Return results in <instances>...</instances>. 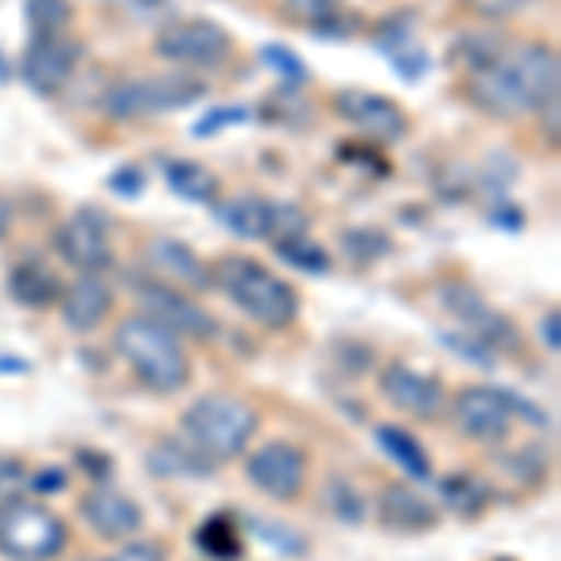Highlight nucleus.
Masks as SVG:
<instances>
[{"label":"nucleus","instance_id":"obj_38","mask_svg":"<svg viewBox=\"0 0 561 561\" xmlns=\"http://www.w3.org/2000/svg\"><path fill=\"white\" fill-rule=\"evenodd\" d=\"M333 356H337V370L348 378H364L370 364H375V352L367 345H359V341H348V337H341L337 345H333Z\"/></svg>","mask_w":561,"mask_h":561},{"label":"nucleus","instance_id":"obj_8","mask_svg":"<svg viewBox=\"0 0 561 561\" xmlns=\"http://www.w3.org/2000/svg\"><path fill=\"white\" fill-rule=\"evenodd\" d=\"M150 53L165 65H173L180 71H217L232 60L237 42L214 20H176L165 23L161 31H153Z\"/></svg>","mask_w":561,"mask_h":561},{"label":"nucleus","instance_id":"obj_30","mask_svg":"<svg viewBox=\"0 0 561 561\" xmlns=\"http://www.w3.org/2000/svg\"><path fill=\"white\" fill-rule=\"evenodd\" d=\"M124 23L131 26H150V31H161L165 23L176 20V4L173 0H105Z\"/></svg>","mask_w":561,"mask_h":561},{"label":"nucleus","instance_id":"obj_28","mask_svg":"<svg viewBox=\"0 0 561 561\" xmlns=\"http://www.w3.org/2000/svg\"><path fill=\"white\" fill-rule=\"evenodd\" d=\"M378 45L389 53V60H393V68L401 71V79L420 83V79L427 76V68H431L427 49H423V45L415 42L404 26H397V34H389V38H378Z\"/></svg>","mask_w":561,"mask_h":561},{"label":"nucleus","instance_id":"obj_44","mask_svg":"<svg viewBox=\"0 0 561 561\" xmlns=\"http://www.w3.org/2000/svg\"><path fill=\"white\" fill-rule=\"evenodd\" d=\"M539 337H542V345H547L550 352H558V348H561V311H558V307H550V311L542 314Z\"/></svg>","mask_w":561,"mask_h":561},{"label":"nucleus","instance_id":"obj_40","mask_svg":"<svg viewBox=\"0 0 561 561\" xmlns=\"http://www.w3.org/2000/svg\"><path fill=\"white\" fill-rule=\"evenodd\" d=\"M26 479H31V472H26V465L20 457H0V502L20 494L26 486Z\"/></svg>","mask_w":561,"mask_h":561},{"label":"nucleus","instance_id":"obj_26","mask_svg":"<svg viewBox=\"0 0 561 561\" xmlns=\"http://www.w3.org/2000/svg\"><path fill=\"white\" fill-rule=\"evenodd\" d=\"M345 0H280V20L311 34H345Z\"/></svg>","mask_w":561,"mask_h":561},{"label":"nucleus","instance_id":"obj_46","mask_svg":"<svg viewBox=\"0 0 561 561\" xmlns=\"http://www.w3.org/2000/svg\"><path fill=\"white\" fill-rule=\"evenodd\" d=\"M76 561H105V558H76Z\"/></svg>","mask_w":561,"mask_h":561},{"label":"nucleus","instance_id":"obj_10","mask_svg":"<svg viewBox=\"0 0 561 561\" xmlns=\"http://www.w3.org/2000/svg\"><path fill=\"white\" fill-rule=\"evenodd\" d=\"M307 472H311V457H307L304 446H296L288 438L262 442V446L248 449V457H243V479L259 494H266L270 502L280 505L300 502Z\"/></svg>","mask_w":561,"mask_h":561},{"label":"nucleus","instance_id":"obj_39","mask_svg":"<svg viewBox=\"0 0 561 561\" xmlns=\"http://www.w3.org/2000/svg\"><path fill=\"white\" fill-rule=\"evenodd\" d=\"M105 561H169L165 542H153V539H124L116 542V550Z\"/></svg>","mask_w":561,"mask_h":561},{"label":"nucleus","instance_id":"obj_9","mask_svg":"<svg viewBox=\"0 0 561 561\" xmlns=\"http://www.w3.org/2000/svg\"><path fill=\"white\" fill-rule=\"evenodd\" d=\"M135 304L142 314H150L153 322H161L165 330H173L180 341H198V345H210L217 337V319L195 300L192 293L176 285H165L158 277H135L131 280Z\"/></svg>","mask_w":561,"mask_h":561},{"label":"nucleus","instance_id":"obj_47","mask_svg":"<svg viewBox=\"0 0 561 561\" xmlns=\"http://www.w3.org/2000/svg\"><path fill=\"white\" fill-rule=\"evenodd\" d=\"M502 561H505V558H502Z\"/></svg>","mask_w":561,"mask_h":561},{"label":"nucleus","instance_id":"obj_3","mask_svg":"<svg viewBox=\"0 0 561 561\" xmlns=\"http://www.w3.org/2000/svg\"><path fill=\"white\" fill-rule=\"evenodd\" d=\"M113 348L131 367L135 382L158 397H173L192 382V356L184 341L150 314H124L113 330Z\"/></svg>","mask_w":561,"mask_h":561},{"label":"nucleus","instance_id":"obj_19","mask_svg":"<svg viewBox=\"0 0 561 561\" xmlns=\"http://www.w3.org/2000/svg\"><path fill=\"white\" fill-rule=\"evenodd\" d=\"M60 322L71 333H94L98 325L108 322L116 311V288L108 285L105 274H76L60 293Z\"/></svg>","mask_w":561,"mask_h":561},{"label":"nucleus","instance_id":"obj_20","mask_svg":"<svg viewBox=\"0 0 561 561\" xmlns=\"http://www.w3.org/2000/svg\"><path fill=\"white\" fill-rule=\"evenodd\" d=\"M68 280L57 274L45 259H20L8 270V296L26 311H45L57 307Z\"/></svg>","mask_w":561,"mask_h":561},{"label":"nucleus","instance_id":"obj_11","mask_svg":"<svg viewBox=\"0 0 561 561\" xmlns=\"http://www.w3.org/2000/svg\"><path fill=\"white\" fill-rule=\"evenodd\" d=\"M449 412L460 431V438L476 442V446H502L513 434V401L510 389L483 386V382H468L457 393H449Z\"/></svg>","mask_w":561,"mask_h":561},{"label":"nucleus","instance_id":"obj_21","mask_svg":"<svg viewBox=\"0 0 561 561\" xmlns=\"http://www.w3.org/2000/svg\"><path fill=\"white\" fill-rule=\"evenodd\" d=\"M214 214L221 229H229L240 240H270V229H274V203L262 195H221L214 203Z\"/></svg>","mask_w":561,"mask_h":561},{"label":"nucleus","instance_id":"obj_33","mask_svg":"<svg viewBox=\"0 0 561 561\" xmlns=\"http://www.w3.org/2000/svg\"><path fill=\"white\" fill-rule=\"evenodd\" d=\"M325 510H330L341 524H364L367 520L364 494H359L356 486L341 476H333L330 483H325Z\"/></svg>","mask_w":561,"mask_h":561},{"label":"nucleus","instance_id":"obj_2","mask_svg":"<svg viewBox=\"0 0 561 561\" xmlns=\"http://www.w3.org/2000/svg\"><path fill=\"white\" fill-rule=\"evenodd\" d=\"M210 277L217 293L237 307L243 319H251L262 330L285 333L300 322V288L274 274L266 262L251 255H221L217 262H210Z\"/></svg>","mask_w":561,"mask_h":561},{"label":"nucleus","instance_id":"obj_23","mask_svg":"<svg viewBox=\"0 0 561 561\" xmlns=\"http://www.w3.org/2000/svg\"><path fill=\"white\" fill-rule=\"evenodd\" d=\"M438 502L460 520H479L494 505V486L476 472H449L438 479Z\"/></svg>","mask_w":561,"mask_h":561},{"label":"nucleus","instance_id":"obj_45","mask_svg":"<svg viewBox=\"0 0 561 561\" xmlns=\"http://www.w3.org/2000/svg\"><path fill=\"white\" fill-rule=\"evenodd\" d=\"M12 79V68H8V60H0V83H8Z\"/></svg>","mask_w":561,"mask_h":561},{"label":"nucleus","instance_id":"obj_16","mask_svg":"<svg viewBox=\"0 0 561 561\" xmlns=\"http://www.w3.org/2000/svg\"><path fill=\"white\" fill-rule=\"evenodd\" d=\"M79 520L105 542L135 539L147 524V513L131 494L116 491L113 483H94L79 497Z\"/></svg>","mask_w":561,"mask_h":561},{"label":"nucleus","instance_id":"obj_37","mask_svg":"<svg viewBox=\"0 0 561 561\" xmlns=\"http://www.w3.org/2000/svg\"><path fill=\"white\" fill-rule=\"evenodd\" d=\"M251 108L243 105H217L210 113L203 116V121L195 124V139H210V135H221L225 128H232V124H248L251 121Z\"/></svg>","mask_w":561,"mask_h":561},{"label":"nucleus","instance_id":"obj_29","mask_svg":"<svg viewBox=\"0 0 561 561\" xmlns=\"http://www.w3.org/2000/svg\"><path fill=\"white\" fill-rule=\"evenodd\" d=\"M150 468L158 476H206L210 472V460H203L192 446H180V442H161L158 449H150Z\"/></svg>","mask_w":561,"mask_h":561},{"label":"nucleus","instance_id":"obj_31","mask_svg":"<svg viewBox=\"0 0 561 561\" xmlns=\"http://www.w3.org/2000/svg\"><path fill=\"white\" fill-rule=\"evenodd\" d=\"M277 255L288 262V266L304 270V274H330L333 270V255L322 248V243H314L311 237H296V240H280L274 243Z\"/></svg>","mask_w":561,"mask_h":561},{"label":"nucleus","instance_id":"obj_17","mask_svg":"<svg viewBox=\"0 0 561 561\" xmlns=\"http://www.w3.org/2000/svg\"><path fill=\"white\" fill-rule=\"evenodd\" d=\"M378 524L393 536H427L442 524V510L412 483H386L375 502Z\"/></svg>","mask_w":561,"mask_h":561},{"label":"nucleus","instance_id":"obj_6","mask_svg":"<svg viewBox=\"0 0 561 561\" xmlns=\"http://www.w3.org/2000/svg\"><path fill=\"white\" fill-rule=\"evenodd\" d=\"M71 531L38 497L12 494L0 502V558L8 561H57L68 550Z\"/></svg>","mask_w":561,"mask_h":561},{"label":"nucleus","instance_id":"obj_18","mask_svg":"<svg viewBox=\"0 0 561 561\" xmlns=\"http://www.w3.org/2000/svg\"><path fill=\"white\" fill-rule=\"evenodd\" d=\"M147 266H150V277L165 280V285H176L192 296H203L214 288V277H210V262H203L187 248L184 240H173V237H153L147 240Z\"/></svg>","mask_w":561,"mask_h":561},{"label":"nucleus","instance_id":"obj_24","mask_svg":"<svg viewBox=\"0 0 561 561\" xmlns=\"http://www.w3.org/2000/svg\"><path fill=\"white\" fill-rule=\"evenodd\" d=\"M165 184L176 198H187V203H198V206H214L217 198L225 195L214 169H206L203 161H187V158L165 161Z\"/></svg>","mask_w":561,"mask_h":561},{"label":"nucleus","instance_id":"obj_4","mask_svg":"<svg viewBox=\"0 0 561 561\" xmlns=\"http://www.w3.org/2000/svg\"><path fill=\"white\" fill-rule=\"evenodd\" d=\"M262 415L251 401L232 393H206L180 412V434L203 460L225 465L248 454L251 438L259 434Z\"/></svg>","mask_w":561,"mask_h":561},{"label":"nucleus","instance_id":"obj_35","mask_svg":"<svg viewBox=\"0 0 561 561\" xmlns=\"http://www.w3.org/2000/svg\"><path fill=\"white\" fill-rule=\"evenodd\" d=\"M259 57L277 71L280 83H285L288 90H300V87L311 83V68L304 65V57H296L293 49H285V45H262Z\"/></svg>","mask_w":561,"mask_h":561},{"label":"nucleus","instance_id":"obj_34","mask_svg":"<svg viewBox=\"0 0 561 561\" xmlns=\"http://www.w3.org/2000/svg\"><path fill=\"white\" fill-rule=\"evenodd\" d=\"M248 528L255 531L266 547H274V554H285V558H304L307 554V539L300 536V531L285 528V524H274L266 517H248Z\"/></svg>","mask_w":561,"mask_h":561},{"label":"nucleus","instance_id":"obj_32","mask_svg":"<svg viewBox=\"0 0 561 561\" xmlns=\"http://www.w3.org/2000/svg\"><path fill=\"white\" fill-rule=\"evenodd\" d=\"M389 251H393V243L378 229H348L345 237H341V255L352 259L356 266H375Z\"/></svg>","mask_w":561,"mask_h":561},{"label":"nucleus","instance_id":"obj_42","mask_svg":"<svg viewBox=\"0 0 561 561\" xmlns=\"http://www.w3.org/2000/svg\"><path fill=\"white\" fill-rule=\"evenodd\" d=\"M76 460H79V468H87V472L94 476V483H108V476H113L108 454H98V449H79Z\"/></svg>","mask_w":561,"mask_h":561},{"label":"nucleus","instance_id":"obj_12","mask_svg":"<svg viewBox=\"0 0 561 561\" xmlns=\"http://www.w3.org/2000/svg\"><path fill=\"white\" fill-rule=\"evenodd\" d=\"M378 393L393 412L420 423H438L449 412V386L438 375H423L401 359L378 370Z\"/></svg>","mask_w":561,"mask_h":561},{"label":"nucleus","instance_id":"obj_41","mask_svg":"<svg viewBox=\"0 0 561 561\" xmlns=\"http://www.w3.org/2000/svg\"><path fill=\"white\" fill-rule=\"evenodd\" d=\"M108 187L124 198H135V195H142V187H147V173H142L139 165H121L113 176H108Z\"/></svg>","mask_w":561,"mask_h":561},{"label":"nucleus","instance_id":"obj_36","mask_svg":"<svg viewBox=\"0 0 561 561\" xmlns=\"http://www.w3.org/2000/svg\"><path fill=\"white\" fill-rule=\"evenodd\" d=\"M531 4H536V0H465L468 15H472L476 23H483V26H497V23L517 20V15L528 12Z\"/></svg>","mask_w":561,"mask_h":561},{"label":"nucleus","instance_id":"obj_5","mask_svg":"<svg viewBox=\"0 0 561 561\" xmlns=\"http://www.w3.org/2000/svg\"><path fill=\"white\" fill-rule=\"evenodd\" d=\"M210 83L195 71H161L147 79H116L102 94V113L108 121H150L203 102Z\"/></svg>","mask_w":561,"mask_h":561},{"label":"nucleus","instance_id":"obj_25","mask_svg":"<svg viewBox=\"0 0 561 561\" xmlns=\"http://www.w3.org/2000/svg\"><path fill=\"white\" fill-rule=\"evenodd\" d=\"M195 547L210 561H240L248 542H243V524L232 513H210L195 528Z\"/></svg>","mask_w":561,"mask_h":561},{"label":"nucleus","instance_id":"obj_43","mask_svg":"<svg viewBox=\"0 0 561 561\" xmlns=\"http://www.w3.org/2000/svg\"><path fill=\"white\" fill-rule=\"evenodd\" d=\"M26 483H31L38 494H60V491H65V483H68V472H65V468H42V472L31 476Z\"/></svg>","mask_w":561,"mask_h":561},{"label":"nucleus","instance_id":"obj_14","mask_svg":"<svg viewBox=\"0 0 561 561\" xmlns=\"http://www.w3.org/2000/svg\"><path fill=\"white\" fill-rule=\"evenodd\" d=\"M79 60H83V42L71 34H34L20 60L23 83L42 98H60L76 79Z\"/></svg>","mask_w":561,"mask_h":561},{"label":"nucleus","instance_id":"obj_7","mask_svg":"<svg viewBox=\"0 0 561 561\" xmlns=\"http://www.w3.org/2000/svg\"><path fill=\"white\" fill-rule=\"evenodd\" d=\"M438 304H442V311L457 322V330L465 333V337L479 341L486 352H494V356H517L520 352L517 322L505 311H497L476 285H468V280H442Z\"/></svg>","mask_w":561,"mask_h":561},{"label":"nucleus","instance_id":"obj_27","mask_svg":"<svg viewBox=\"0 0 561 561\" xmlns=\"http://www.w3.org/2000/svg\"><path fill=\"white\" fill-rule=\"evenodd\" d=\"M502 34H494L491 26H479V31H465L460 38H454V45H449V68L460 71V76H468V71L491 65V60L497 57V53L505 49Z\"/></svg>","mask_w":561,"mask_h":561},{"label":"nucleus","instance_id":"obj_1","mask_svg":"<svg viewBox=\"0 0 561 561\" xmlns=\"http://www.w3.org/2000/svg\"><path fill=\"white\" fill-rule=\"evenodd\" d=\"M460 94L491 121H524L561 98V57L550 42H505L491 65L460 76Z\"/></svg>","mask_w":561,"mask_h":561},{"label":"nucleus","instance_id":"obj_22","mask_svg":"<svg viewBox=\"0 0 561 561\" xmlns=\"http://www.w3.org/2000/svg\"><path fill=\"white\" fill-rule=\"evenodd\" d=\"M375 442H378V449H382V454L412 479V483H427V479H434L427 446H423L409 427H401V423H378Z\"/></svg>","mask_w":561,"mask_h":561},{"label":"nucleus","instance_id":"obj_13","mask_svg":"<svg viewBox=\"0 0 561 561\" xmlns=\"http://www.w3.org/2000/svg\"><path fill=\"white\" fill-rule=\"evenodd\" d=\"M333 113L345 124H352L364 139L382 142V147H393V142L409 139V131H412V116L389 94H378V90H367V87H341L337 94H333Z\"/></svg>","mask_w":561,"mask_h":561},{"label":"nucleus","instance_id":"obj_15","mask_svg":"<svg viewBox=\"0 0 561 561\" xmlns=\"http://www.w3.org/2000/svg\"><path fill=\"white\" fill-rule=\"evenodd\" d=\"M53 251L76 274H105L116 262L108 225L98 210H76L68 221H60L53 232Z\"/></svg>","mask_w":561,"mask_h":561}]
</instances>
